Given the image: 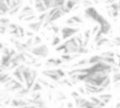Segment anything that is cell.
<instances>
[{
    "instance_id": "cell-1",
    "label": "cell",
    "mask_w": 120,
    "mask_h": 108,
    "mask_svg": "<svg viewBox=\"0 0 120 108\" xmlns=\"http://www.w3.org/2000/svg\"><path fill=\"white\" fill-rule=\"evenodd\" d=\"M29 52L38 57H47L49 54V48L45 44H39L36 46H32L29 49Z\"/></svg>"
},
{
    "instance_id": "cell-2",
    "label": "cell",
    "mask_w": 120,
    "mask_h": 108,
    "mask_svg": "<svg viewBox=\"0 0 120 108\" xmlns=\"http://www.w3.org/2000/svg\"><path fill=\"white\" fill-rule=\"evenodd\" d=\"M80 31V28L78 27H74V26H65L61 29V34H62V38L64 39H68L69 38H71L72 36H74L75 34H77Z\"/></svg>"
},
{
    "instance_id": "cell-3",
    "label": "cell",
    "mask_w": 120,
    "mask_h": 108,
    "mask_svg": "<svg viewBox=\"0 0 120 108\" xmlns=\"http://www.w3.org/2000/svg\"><path fill=\"white\" fill-rule=\"evenodd\" d=\"M5 87L8 91H19L23 87V85L16 79H11L5 84Z\"/></svg>"
},
{
    "instance_id": "cell-4",
    "label": "cell",
    "mask_w": 120,
    "mask_h": 108,
    "mask_svg": "<svg viewBox=\"0 0 120 108\" xmlns=\"http://www.w3.org/2000/svg\"><path fill=\"white\" fill-rule=\"evenodd\" d=\"M33 14H35V11H34L33 8L31 6H29V5H26V6H24V7H22L21 8V11H20V13L18 15V19L22 21L25 17H27L29 15H33Z\"/></svg>"
},
{
    "instance_id": "cell-5",
    "label": "cell",
    "mask_w": 120,
    "mask_h": 108,
    "mask_svg": "<svg viewBox=\"0 0 120 108\" xmlns=\"http://www.w3.org/2000/svg\"><path fill=\"white\" fill-rule=\"evenodd\" d=\"M99 14V12L96 9V8L92 7H88L84 9V16L88 19H91L93 21H95V19L97 18V16Z\"/></svg>"
},
{
    "instance_id": "cell-6",
    "label": "cell",
    "mask_w": 120,
    "mask_h": 108,
    "mask_svg": "<svg viewBox=\"0 0 120 108\" xmlns=\"http://www.w3.org/2000/svg\"><path fill=\"white\" fill-rule=\"evenodd\" d=\"M42 74L47 76V77H49L50 79H52L54 82H58L60 80V77L57 75L56 69H49L42 70Z\"/></svg>"
},
{
    "instance_id": "cell-7",
    "label": "cell",
    "mask_w": 120,
    "mask_h": 108,
    "mask_svg": "<svg viewBox=\"0 0 120 108\" xmlns=\"http://www.w3.org/2000/svg\"><path fill=\"white\" fill-rule=\"evenodd\" d=\"M42 26H43V23L40 22V21H38V19L35 20V21H33V22H30L27 24V27L31 31H33V32H38Z\"/></svg>"
},
{
    "instance_id": "cell-8",
    "label": "cell",
    "mask_w": 120,
    "mask_h": 108,
    "mask_svg": "<svg viewBox=\"0 0 120 108\" xmlns=\"http://www.w3.org/2000/svg\"><path fill=\"white\" fill-rule=\"evenodd\" d=\"M67 0H49V4H48V10L53 8H59L62 6H65Z\"/></svg>"
},
{
    "instance_id": "cell-9",
    "label": "cell",
    "mask_w": 120,
    "mask_h": 108,
    "mask_svg": "<svg viewBox=\"0 0 120 108\" xmlns=\"http://www.w3.org/2000/svg\"><path fill=\"white\" fill-rule=\"evenodd\" d=\"M29 104L28 101L24 100H22L21 98H14L11 100V105L14 106V107H22V106H24V105H27Z\"/></svg>"
},
{
    "instance_id": "cell-10",
    "label": "cell",
    "mask_w": 120,
    "mask_h": 108,
    "mask_svg": "<svg viewBox=\"0 0 120 108\" xmlns=\"http://www.w3.org/2000/svg\"><path fill=\"white\" fill-rule=\"evenodd\" d=\"M80 3H81V0H67L66 4H65V7L67 8V9L69 12L72 9H74L75 7H78Z\"/></svg>"
},
{
    "instance_id": "cell-11",
    "label": "cell",
    "mask_w": 120,
    "mask_h": 108,
    "mask_svg": "<svg viewBox=\"0 0 120 108\" xmlns=\"http://www.w3.org/2000/svg\"><path fill=\"white\" fill-rule=\"evenodd\" d=\"M61 64H62V59H60V58H49V59H47V61L45 63V65L49 68L57 67Z\"/></svg>"
},
{
    "instance_id": "cell-12",
    "label": "cell",
    "mask_w": 120,
    "mask_h": 108,
    "mask_svg": "<svg viewBox=\"0 0 120 108\" xmlns=\"http://www.w3.org/2000/svg\"><path fill=\"white\" fill-rule=\"evenodd\" d=\"M34 7H35L36 10L39 13H42V12L47 10L46 7L44 6V4L42 3L41 0H34Z\"/></svg>"
},
{
    "instance_id": "cell-13",
    "label": "cell",
    "mask_w": 120,
    "mask_h": 108,
    "mask_svg": "<svg viewBox=\"0 0 120 108\" xmlns=\"http://www.w3.org/2000/svg\"><path fill=\"white\" fill-rule=\"evenodd\" d=\"M11 58H12V56L9 55V54H2V56H1L0 61H1L2 65L7 68V69H8V67H9V64H10V61H11Z\"/></svg>"
},
{
    "instance_id": "cell-14",
    "label": "cell",
    "mask_w": 120,
    "mask_h": 108,
    "mask_svg": "<svg viewBox=\"0 0 120 108\" xmlns=\"http://www.w3.org/2000/svg\"><path fill=\"white\" fill-rule=\"evenodd\" d=\"M91 30L90 29H87L83 32L82 34V46H86L89 39H90V36H91Z\"/></svg>"
},
{
    "instance_id": "cell-15",
    "label": "cell",
    "mask_w": 120,
    "mask_h": 108,
    "mask_svg": "<svg viewBox=\"0 0 120 108\" xmlns=\"http://www.w3.org/2000/svg\"><path fill=\"white\" fill-rule=\"evenodd\" d=\"M12 74L15 77L16 80H18L22 84H24V79H23V76H22V72L21 70H19L18 69H15V70L12 72Z\"/></svg>"
},
{
    "instance_id": "cell-16",
    "label": "cell",
    "mask_w": 120,
    "mask_h": 108,
    "mask_svg": "<svg viewBox=\"0 0 120 108\" xmlns=\"http://www.w3.org/2000/svg\"><path fill=\"white\" fill-rule=\"evenodd\" d=\"M102 59H103V56H102L101 54L93 55V56H91V57L88 59V64L93 65V64H96V63H98V62L102 61Z\"/></svg>"
},
{
    "instance_id": "cell-17",
    "label": "cell",
    "mask_w": 120,
    "mask_h": 108,
    "mask_svg": "<svg viewBox=\"0 0 120 108\" xmlns=\"http://www.w3.org/2000/svg\"><path fill=\"white\" fill-rule=\"evenodd\" d=\"M11 76L8 73L6 72H0V84L5 85L6 83H8L9 80H11Z\"/></svg>"
},
{
    "instance_id": "cell-18",
    "label": "cell",
    "mask_w": 120,
    "mask_h": 108,
    "mask_svg": "<svg viewBox=\"0 0 120 108\" xmlns=\"http://www.w3.org/2000/svg\"><path fill=\"white\" fill-rule=\"evenodd\" d=\"M8 6L5 1H0V15H4L8 13Z\"/></svg>"
},
{
    "instance_id": "cell-19",
    "label": "cell",
    "mask_w": 120,
    "mask_h": 108,
    "mask_svg": "<svg viewBox=\"0 0 120 108\" xmlns=\"http://www.w3.org/2000/svg\"><path fill=\"white\" fill-rule=\"evenodd\" d=\"M112 97V94H110V93H106V94H99V95H98V98L100 99V100L104 101L106 104L111 100Z\"/></svg>"
},
{
    "instance_id": "cell-20",
    "label": "cell",
    "mask_w": 120,
    "mask_h": 108,
    "mask_svg": "<svg viewBox=\"0 0 120 108\" xmlns=\"http://www.w3.org/2000/svg\"><path fill=\"white\" fill-rule=\"evenodd\" d=\"M42 88H43V86H42V85L39 82H35L34 85H33V86L31 87V91L32 92H38Z\"/></svg>"
},
{
    "instance_id": "cell-21",
    "label": "cell",
    "mask_w": 120,
    "mask_h": 108,
    "mask_svg": "<svg viewBox=\"0 0 120 108\" xmlns=\"http://www.w3.org/2000/svg\"><path fill=\"white\" fill-rule=\"evenodd\" d=\"M86 64H88V59H86V58H83V59H80L77 63H75L74 65H73V67H83V66H85Z\"/></svg>"
},
{
    "instance_id": "cell-22",
    "label": "cell",
    "mask_w": 120,
    "mask_h": 108,
    "mask_svg": "<svg viewBox=\"0 0 120 108\" xmlns=\"http://www.w3.org/2000/svg\"><path fill=\"white\" fill-rule=\"evenodd\" d=\"M47 17H48V10H46V11H44V12H42L41 14H39L38 16V21H40V22H42V23H44L46 20H47Z\"/></svg>"
},
{
    "instance_id": "cell-23",
    "label": "cell",
    "mask_w": 120,
    "mask_h": 108,
    "mask_svg": "<svg viewBox=\"0 0 120 108\" xmlns=\"http://www.w3.org/2000/svg\"><path fill=\"white\" fill-rule=\"evenodd\" d=\"M109 41H110L109 39H107V38H105V37H102V38H101L100 39H98L96 43H97V46L100 47V46H102V45H104V44H107Z\"/></svg>"
},
{
    "instance_id": "cell-24",
    "label": "cell",
    "mask_w": 120,
    "mask_h": 108,
    "mask_svg": "<svg viewBox=\"0 0 120 108\" xmlns=\"http://www.w3.org/2000/svg\"><path fill=\"white\" fill-rule=\"evenodd\" d=\"M41 42H42V39L40 37H38V36L33 37V46L39 45V44H41Z\"/></svg>"
},
{
    "instance_id": "cell-25",
    "label": "cell",
    "mask_w": 120,
    "mask_h": 108,
    "mask_svg": "<svg viewBox=\"0 0 120 108\" xmlns=\"http://www.w3.org/2000/svg\"><path fill=\"white\" fill-rule=\"evenodd\" d=\"M120 82V71L112 73V83H119Z\"/></svg>"
},
{
    "instance_id": "cell-26",
    "label": "cell",
    "mask_w": 120,
    "mask_h": 108,
    "mask_svg": "<svg viewBox=\"0 0 120 108\" xmlns=\"http://www.w3.org/2000/svg\"><path fill=\"white\" fill-rule=\"evenodd\" d=\"M82 7H84L86 8L88 7H92L94 5V2L92 0H82Z\"/></svg>"
},
{
    "instance_id": "cell-27",
    "label": "cell",
    "mask_w": 120,
    "mask_h": 108,
    "mask_svg": "<svg viewBox=\"0 0 120 108\" xmlns=\"http://www.w3.org/2000/svg\"><path fill=\"white\" fill-rule=\"evenodd\" d=\"M0 23L3 24V25L8 26V24L10 23V21H9V19L7 18V17H1V18H0Z\"/></svg>"
},
{
    "instance_id": "cell-28",
    "label": "cell",
    "mask_w": 120,
    "mask_h": 108,
    "mask_svg": "<svg viewBox=\"0 0 120 108\" xmlns=\"http://www.w3.org/2000/svg\"><path fill=\"white\" fill-rule=\"evenodd\" d=\"M89 100H90L92 103H94L96 106H98V105L99 104V102L101 101V100H100V99H99L98 97H90Z\"/></svg>"
},
{
    "instance_id": "cell-29",
    "label": "cell",
    "mask_w": 120,
    "mask_h": 108,
    "mask_svg": "<svg viewBox=\"0 0 120 108\" xmlns=\"http://www.w3.org/2000/svg\"><path fill=\"white\" fill-rule=\"evenodd\" d=\"M71 19H72L76 23H83V20H82V17L79 16V15H74V16L71 17Z\"/></svg>"
},
{
    "instance_id": "cell-30",
    "label": "cell",
    "mask_w": 120,
    "mask_h": 108,
    "mask_svg": "<svg viewBox=\"0 0 120 108\" xmlns=\"http://www.w3.org/2000/svg\"><path fill=\"white\" fill-rule=\"evenodd\" d=\"M60 41H61V39H60L59 37L55 36V37H53V38H52V46H57V45H59V44H60Z\"/></svg>"
},
{
    "instance_id": "cell-31",
    "label": "cell",
    "mask_w": 120,
    "mask_h": 108,
    "mask_svg": "<svg viewBox=\"0 0 120 108\" xmlns=\"http://www.w3.org/2000/svg\"><path fill=\"white\" fill-rule=\"evenodd\" d=\"M110 84H111V78H110V76H107V78L103 81V83H102V87H104V88H107L109 85H110Z\"/></svg>"
},
{
    "instance_id": "cell-32",
    "label": "cell",
    "mask_w": 120,
    "mask_h": 108,
    "mask_svg": "<svg viewBox=\"0 0 120 108\" xmlns=\"http://www.w3.org/2000/svg\"><path fill=\"white\" fill-rule=\"evenodd\" d=\"M37 18H38V17H37L35 14H33V15H29V16L25 17L22 21H24V22H33V21L37 20Z\"/></svg>"
},
{
    "instance_id": "cell-33",
    "label": "cell",
    "mask_w": 120,
    "mask_h": 108,
    "mask_svg": "<svg viewBox=\"0 0 120 108\" xmlns=\"http://www.w3.org/2000/svg\"><path fill=\"white\" fill-rule=\"evenodd\" d=\"M50 29H51L54 34H58V33L61 31V30H60V27H59V26H57V25H55V24H53V23L51 25Z\"/></svg>"
},
{
    "instance_id": "cell-34",
    "label": "cell",
    "mask_w": 120,
    "mask_h": 108,
    "mask_svg": "<svg viewBox=\"0 0 120 108\" xmlns=\"http://www.w3.org/2000/svg\"><path fill=\"white\" fill-rule=\"evenodd\" d=\"M103 36H104V35L102 34V32H101L100 30H98V32H97V33L95 34V39H94L95 42H97V41H98V39H101V38H102Z\"/></svg>"
},
{
    "instance_id": "cell-35",
    "label": "cell",
    "mask_w": 120,
    "mask_h": 108,
    "mask_svg": "<svg viewBox=\"0 0 120 108\" xmlns=\"http://www.w3.org/2000/svg\"><path fill=\"white\" fill-rule=\"evenodd\" d=\"M18 29H19V38H23L25 36V31H24L23 27L21 26V25H19L18 26Z\"/></svg>"
},
{
    "instance_id": "cell-36",
    "label": "cell",
    "mask_w": 120,
    "mask_h": 108,
    "mask_svg": "<svg viewBox=\"0 0 120 108\" xmlns=\"http://www.w3.org/2000/svg\"><path fill=\"white\" fill-rule=\"evenodd\" d=\"M66 23H67L68 26H75V25L77 24V23H76L71 19V17H70V18H68V19L66 21Z\"/></svg>"
},
{
    "instance_id": "cell-37",
    "label": "cell",
    "mask_w": 120,
    "mask_h": 108,
    "mask_svg": "<svg viewBox=\"0 0 120 108\" xmlns=\"http://www.w3.org/2000/svg\"><path fill=\"white\" fill-rule=\"evenodd\" d=\"M7 30H8V26L0 23V35H4L7 32Z\"/></svg>"
},
{
    "instance_id": "cell-38",
    "label": "cell",
    "mask_w": 120,
    "mask_h": 108,
    "mask_svg": "<svg viewBox=\"0 0 120 108\" xmlns=\"http://www.w3.org/2000/svg\"><path fill=\"white\" fill-rule=\"evenodd\" d=\"M112 43H113V45H115V46H120V37H119V36L115 37V38L113 39V40H112Z\"/></svg>"
},
{
    "instance_id": "cell-39",
    "label": "cell",
    "mask_w": 120,
    "mask_h": 108,
    "mask_svg": "<svg viewBox=\"0 0 120 108\" xmlns=\"http://www.w3.org/2000/svg\"><path fill=\"white\" fill-rule=\"evenodd\" d=\"M56 72H57V75H58L60 78H62V77H64V76L66 75L65 71H64L63 69H56Z\"/></svg>"
},
{
    "instance_id": "cell-40",
    "label": "cell",
    "mask_w": 120,
    "mask_h": 108,
    "mask_svg": "<svg viewBox=\"0 0 120 108\" xmlns=\"http://www.w3.org/2000/svg\"><path fill=\"white\" fill-rule=\"evenodd\" d=\"M101 55H103V56H113L114 57V53L113 52H111V51H109V52H105V53H102L101 54Z\"/></svg>"
},
{
    "instance_id": "cell-41",
    "label": "cell",
    "mask_w": 120,
    "mask_h": 108,
    "mask_svg": "<svg viewBox=\"0 0 120 108\" xmlns=\"http://www.w3.org/2000/svg\"><path fill=\"white\" fill-rule=\"evenodd\" d=\"M78 92L80 94H82V95H85L86 94V90H85V87H82V86H80L78 88Z\"/></svg>"
},
{
    "instance_id": "cell-42",
    "label": "cell",
    "mask_w": 120,
    "mask_h": 108,
    "mask_svg": "<svg viewBox=\"0 0 120 108\" xmlns=\"http://www.w3.org/2000/svg\"><path fill=\"white\" fill-rule=\"evenodd\" d=\"M98 30H99V25H98V24H97V25H95V26L93 27V30L91 31V33H92L93 35H95Z\"/></svg>"
},
{
    "instance_id": "cell-43",
    "label": "cell",
    "mask_w": 120,
    "mask_h": 108,
    "mask_svg": "<svg viewBox=\"0 0 120 108\" xmlns=\"http://www.w3.org/2000/svg\"><path fill=\"white\" fill-rule=\"evenodd\" d=\"M71 96H72L74 99H76V98L80 97V93H79V92H76V91H72V92H71Z\"/></svg>"
},
{
    "instance_id": "cell-44",
    "label": "cell",
    "mask_w": 120,
    "mask_h": 108,
    "mask_svg": "<svg viewBox=\"0 0 120 108\" xmlns=\"http://www.w3.org/2000/svg\"><path fill=\"white\" fill-rule=\"evenodd\" d=\"M25 35L27 37H29V38H33L34 37V32L33 31H26L25 32Z\"/></svg>"
},
{
    "instance_id": "cell-45",
    "label": "cell",
    "mask_w": 120,
    "mask_h": 108,
    "mask_svg": "<svg viewBox=\"0 0 120 108\" xmlns=\"http://www.w3.org/2000/svg\"><path fill=\"white\" fill-rule=\"evenodd\" d=\"M6 69H7V68L4 67V66L2 65V63H1V61H0V72H4Z\"/></svg>"
},
{
    "instance_id": "cell-46",
    "label": "cell",
    "mask_w": 120,
    "mask_h": 108,
    "mask_svg": "<svg viewBox=\"0 0 120 108\" xmlns=\"http://www.w3.org/2000/svg\"><path fill=\"white\" fill-rule=\"evenodd\" d=\"M41 1L44 4V6L46 7V8H48V4H49V0H41ZM47 10H48V8H47Z\"/></svg>"
},
{
    "instance_id": "cell-47",
    "label": "cell",
    "mask_w": 120,
    "mask_h": 108,
    "mask_svg": "<svg viewBox=\"0 0 120 108\" xmlns=\"http://www.w3.org/2000/svg\"><path fill=\"white\" fill-rule=\"evenodd\" d=\"M67 106H68V108H73V104H72V102H68Z\"/></svg>"
},
{
    "instance_id": "cell-48",
    "label": "cell",
    "mask_w": 120,
    "mask_h": 108,
    "mask_svg": "<svg viewBox=\"0 0 120 108\" xmlns=\"http://www.w3.org/2000/svg\"><path fill=\"white\" fill-rule=\"evenodd\" d=\"M4 48V43H2V42H0V50H2Z\"/></svg>"
},
{
    "instance_id": "cell-49",
    "label": "cell",
    "mask_w": 120,
    "mask_h": 108,
    "mask_svg": "<svg viewBox=\"0 0 120 108\" xmlns=\"http://www.w3.org/2000/svg\"><path fill=\"white\" fill-rule=\"evenodd\" d=\"M117 3H118V9H119V12H120V0H118Z\"/></svg>"
},
{
    "instance_id": "cell-50",
    "label": "cell",
    "mask_w": 120,
    "mask_h": 108,
    "mask_svg": "<svg viewBox=\"0 0 120 108\" xmlns=\"http://www.w3.org/2000/svg\"><path fill=\"white\" fill-rule=\"evenodd\" d=\"M115 108H120V102L116 103V106H115Z\"/></svg>"
},
{
    "instance_id": "cell-51",
    "label": "cell",
    "mask_w": 120,
    "mask_h": 108,
    "mask_svg": "<svg viewBox=\"0 0 120 108\" xmlns=\"http://www.w3.org/2000/svg\"><path fill=\"white\" fill-rule=\"evenodd\" d=\"M5 2H6V3L8 4V5H9V3H10V0H5Z\"/></svg>"
},
{
    "instance_id": "cell-52",
    "label": "cell",
    "mask_w": 120,
    "mask_h": 108,
    "mask_svg": "<svg viewBox=\"0 0 120 108\" xmlns=\"http://www.w3.org/2000/svg\"><path fill=\"white\" fill-rule=\"evenodd\" d=\"M92 1H93L94 3H99V1H100V0H92Z\"/></svg>"
}]
</instances>
